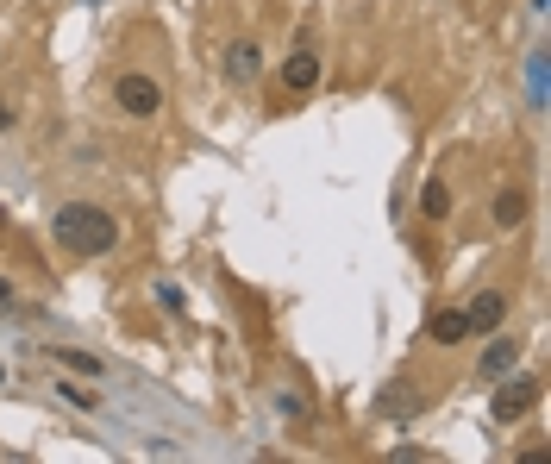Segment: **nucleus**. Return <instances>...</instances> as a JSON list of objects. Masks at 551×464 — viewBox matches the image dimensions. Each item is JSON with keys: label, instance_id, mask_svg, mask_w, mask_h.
<instances>
[{"label": "nucleus", "instance_id": "ddd939ff", "mask_svg": "<svg viewBox=\"0 0 551 464\" xmlns=\"http://www.w3.org/2000/svg\"><path fill=\"white\" fill-rule=\"evenodd\" d=\"M57 364H69V370H82V377H101V358H88V352H69V345H63V352H51Z\"/></svg>", "mask_w": 551, "mask_h": 464}, {"label": "nucleus", "instance_id": "2eb2a0df", "mask_svg": "<svg viewBox=\"0 0 551 464\" xmlns=\"http://www.w3.org/2000/svg\"><path fill=\"white\" fill-rule=\"evenodd\" d=\"M0 301H13V283H7V276H0Z\"/></svg>", "mask_w": 551, "mask_h": 464}, {"label": "nucleus", "instance_id": "1a4fd4ad", "mask_svg": "<svg viewBox=\"0 0 551 464\" xmlns=\"http://www.w3.org/2000/svg\"><path fill=\"white\" fill-rule=\"evenodd\" d=\"M420 214L426 220H451V182H426V189H420Z\"/></svg>", "mask_w": 551, "mask_h": 464}, {"label": "nucleus", "instance_id": "f8f14e48", "mask_svg": "<svg viewBox=\"0 0 551 464\" xmlns=\"http://www.w3.org/2000/svg\"><path fill=\"white\" fill-rule=\"evenodd\" d=\"M57 389H63V402H69V408H82V414H94V408H101V396H94L88 383H57Z\"/></svg>", "mask_w": 551, "mask_h": 464}, {"label": "nucleus", "instance_id": "dca6fc26", "mask_svg": "<svg viewBox=\"0 0 551 464\" xmlns=\"http://www.w3.org/2000/svg\"><path fill=\"white\" fill-rule=\"evenodd\" d=\"M0 232H7V207H0Z\"/></svg>", "mask_w": 551, "mask_h": 464}, {"label": "nucleus", "instance_id": "20e7f679", "mask_svg": "<svg viewBox=\"0 0 551 464\" xmlns=\"http://www.w3.org/2000/svg\"><path fill=\"white\" fill-rule=\"evenodd\" d=\"M263 76V44L257 38H232V51H226V82L232 88H257Z\"/></svg>", "mask_w": 551, "mask_h": 464}, {"label": "nucleus", "instance_id": "0eeeda50", "mask_svg": "<svg viewBox=\"0 0 551 464\" xmlns=\"http://www.w3.org/2000/svg\"><path fill=\"white\" fill-rule=\"evenodd\" d=\"M514 364H520V339H508V333H501V339H489V352H483V364H476V370H483L489 383H501Z\"/></svg>", "mask_w": 551, "mask_h": 464}, {"label": "nucleus", "instance_id": "4468645a", "mask_svg": "<svg viewBox=\"0 0 551 464\" xmlns=\"http://www.w3.org/2000/svg\"><path fill=\"white\" fill-rule=\"evenodd\" d=\"M0 132H13V107H0Z\"/></svg>", "mask_w": 551, "mask_h": 464}, {"label": "nucleus", "instance_id": "9b49d317", "mask_svg": "<svg viewBox=\"0 0 551 464\" xmlns=\"http://www.w3.org/2000/svg\"><path fill=\"white\" fill-rule=\"evenodd\" d=\"M526 95H533V107H545V51H533V63H526Z\"/></svg>", "mask_w": 551, "mask_h": 464}, {"label": "nucleus", "instance_id": "f03ea898", "mask_svg": "<svg viewBox=\"0 0 551 464\" xmlns=\"http://www.w3.org/2000/svg\"><path fill=\"white\" fill-rule=\"evenodd\" d=\"M113 101H119V113H132V120H157L163 113V82L145 76V69H126V76L113 82Z\"/></svg>", "mask_w": 551, "mask_h": 464}, {"label": "nucleus", "instance_id": "7ed1b4c3", "mask_svg": "<svg viewBox=\"0 0 551 464\" xmlns=\"http://www.w3.org/2000/svg\"><path fill=\"white\" fill-rule=\"evenodd\" d=\"M539 396H545V383L539 377H501V389H495V421H526V414L539 408Z\"/></svg>", "mask_w": 551, "mask_h": 464}, {"label": "nucleus", "instance_id": "f257e3e1", "mask_svg": "<svg viewBox=\"0 0 551 464\" xmlns=\"http://www.w3.org/2000/svg\"><path fill=\"white\" fill-rule=\"evenodd\" d=\"M51 239L69 251V258H107V251L119 245V220L107 214V207H94V201H63L51 214Z\"/></svg>", "mask_w": 551, "mask_h": 464}, {"label": "nucleus", "instance_id": "9d476101", "mask_svg": "<svg viewBox=\"0 0 551 464\" xmlns=\"http://www.w3.org/2000/svg\"><path fill=\"white\" fill-rule=\"evenodd\" d=\"M526 220V189H501L495 195V226H520Z\"/></svg>", "mask_w": 551, "mask_h": 464}, {"label": "nucleus", "instance_id": "423d86ee", "mask_svg": "<svg viewBox=\"0 0 551 464\" xmlns=\"http://www.w3.org/2000/svg\"><path fill=\"white\" fill-rule=\"evenodd\" d=\"M282 88H289V95H307V88H320V57L307 51V44H301L289 63H282Z\"/></svg>", "mask_w": 551, "mask_h": 464}, {"label": "nucleus", "instance_id": "39448f33", "mask_svg": "<svg viewBox=\"0 0 551 464\" xmlns=\"http://www.w3.org/2000/svg\"><path fill=\"white\" fill-rule=\"evenodd\" d=\"M501 314H508V295H501V289H483V295H476L470 308H464L470 333H495V327H501Z\"/></svg>", "mask_w": 551, "mask_h": 464}, {"label": "nucleus", "instance_id": "6e6552de", "mask_svg": "<svg viewBox=\"0 0 551 464\" xmlns=\"http://www.w3.org/2000/svg\"><path fill=\"white\" fill-rule=\"evenodd\" d=\"M426 339H433V345H464V339H470V320H464V308H445V314H433V320H426Z\"/></svg>", "mask_w": 551, "mask_h": 464}]
</instances>
